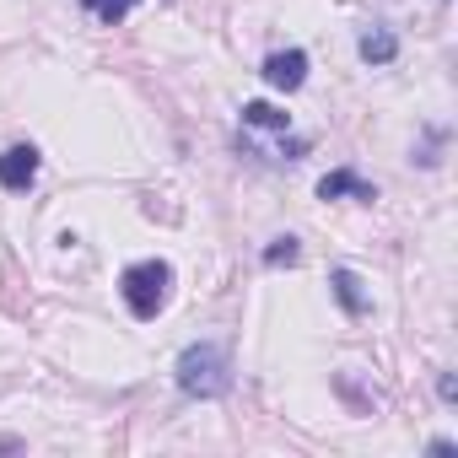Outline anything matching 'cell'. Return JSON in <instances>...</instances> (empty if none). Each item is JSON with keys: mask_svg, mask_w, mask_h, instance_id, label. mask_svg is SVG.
<instances>
[{"mask_svg": "<svg viewBox=\"0 0 458 458\" xmlns=\"http://www.w3.org/2000/svg\"><path fill=\"white\" fill-rule=\"evenodd\" d=\"M243 124H259V130H286V114L276 103H249L243 108Z\"/></svg>", "mask_w": 458, "mask_h": 458, "instance_id": "8", "label": "cell"}, {"mask_svg": "<svg viewBox=\"0 0 458 458\" xmlns=\"http://www.w3.org/2000/svg\"><path fill=\"white\" fill-rule=\"evenodd\" d=\"M394 55H399V38H394V33H383V28L361 33V60H367V65H388Z\"/></svg>", "mask_w": 458, "mask_h": 458, "instance_id": "6", "label": "cell"}, {"mask_svg": "<svg viewBox=\"0 0 458 458\" xmlns=\"http://www.w3.org/2000/svg\"><path fill=\"white\" fill-rule=\"evenodd\" d=\"M81 6H87V12H98L103 22H119V17H124V6H130V0H81Z\"/></svg>", "mask_w": 458, "mask_h": 458, "instance_id": "10", "label": "cell"}, {"mask_svg": "<svg viewBox=\"0 0 458 458\" xmlns=\"http://www.w3.org/2000/svg\"><path fill=\"white\" fill-rule=\"evenodd\" d=\"M119 292H124V302H130L135 318H157V313L167 308L173 270H167L162 259H140V265H130V270L119 276Z\"/></svg>", "mask_w": 458, "mask_h": 458, "instance_id": "2", "label": "cell"}, {"mask_svg": "<svg viewBox=\"0 0 458 458\" xmlns=\"http://www.w3.org/2000/svg\"><path fill=\"white\" fill-rule=\"evenodd\" d=\"M178 388L194 399H221L233 388V361H226L221 345H189L178 356Z\"/></svg>", "mask_w": 458, "mask_h": 458, "instance_id": "1", "label": "cell"}, {"mask_svg": "<svg viewBox=\"0 0 458 458\" xmlns=\"http://www.w3.org/2000/svg\"><path fill=\"white\" fill-rule=\"evenodd\" d=\"M340 194H356V199H377V189H372V183H361L356 173H329V178H318V199H340Z\"/></svg>", "mask_w": 458, "mask_h": 458, "instance_id": "5", "label": "cell"}, {"mask_svg": "<svg viewBox=\"0 0 458 458\" xmlns=\"http://www.w3.org/2000/svg\"><path fill=\"white\" fill-rule=\"evenodd\" d=\"M33 178H38V151H33V146L0 151V183H6V189H28Z\"/></svg>", "mask_w": 458, "mask_h": 458, "instance_id": "4", "label": "cell"}, {"mask_svg": "<svg viewBox=\"0 0 458 458\" xmlns=\"http://www.w3.org/2000/svg\"><path fill=\"white\" fill-rule=\"evenodd\" d=\"M329 286H335V297H340V308H345V313H367V297H361V281H356L351 270H335V276H329Z\"/></svg>", "mask_w": 458, "mask_h": 458, "instance_id": "7", "label": "cell"}, {"mask_svg": "<svg viewBox=\"0 0 458 458\" xmlns=\"http://www.w3.org/2000/svg\"><path fill=\"white\" fill-rule=\"evenodd\" d=\"M265 81L281 87V92H297V87L308 81V55H302V49H281V55H270V60H265Z\"/></svg>", "mask_w": 458, "mask_h": 458, "instance_id": "3", "label": "cell"}, {"mask_svg": "<svg viewBox=\"0 0 458 458\" xmlns=\"http://www.w3.org/2000/svg\"><path fill=\"white\" fill-rule=\"evenodd\" d=\"M297 259H302L297 238H281V243H270V249H265V265H297Z\"/></svg>", "mask_w": 458, "mask_h": 458, "instance_id": "9", "label": "cell"}]
</instances>
